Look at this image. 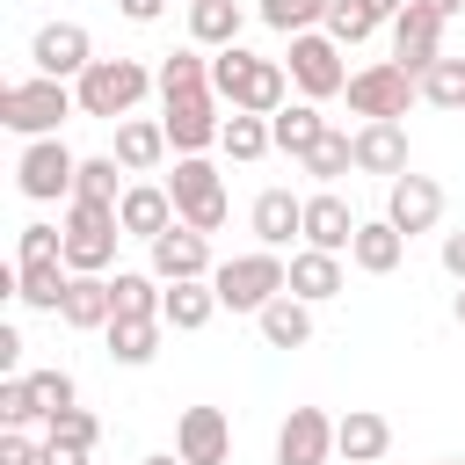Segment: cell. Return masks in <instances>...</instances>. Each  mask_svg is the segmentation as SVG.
Segmentation results:
<instances>
[{
	"label": "cell",
	"mask_w": 465,
	"mask_h": 465,
	"mask_svg": "<svg viewBox=\"0 0 465 465\" xmlns=\"http://www.w3.org/2000/svg\"><path fill=\"white\" fill-rule=\"evenodd\" d=\"M102 334H109V356H116L124 371H138V363H153V356H160L167 320H109Z\"/></svg>",
	"instance_id": "obj_30"
},
{
	"label": "cell",
	"mask_w": 465,
	"mask_h": 465,
	"mask_svg": "<svg viewBox=\"0 0 465 465\" xmlns=\"http://www.w3.org/2000/svg\"><path fill=\"white\" fill-rule=\"evenodd\" d=\"M371 29H378V15H363L356 0H334V7H327V36H334L341 51H356V44L371 36Z\"/></svg>",
	"instance_id": "obj_39"
},
{
	"label": "cell",
	"mask_w": 465,
	"mask_h": 465,
	"mask_svg": "<svg viewBox=\"0 0 465 465\" xmlns=\"http://www.w3.org/2000/svg\"><path fill=\"white\" fill-rule=\"evenodd\" d=\"M291 87L305 94V102H327V94H341L349 87V65H341V44L327 36V29H298L291 36Z\"/></svg>",
	"instance_id": "obj_7"
},
{
	"label": "cell",
	"mask_w": 465,
	"mask_h": 465,
	"mask_svg": "<svg viewBox=\"0 0 465 465\" xmlns=\"http://www.w3.org/2000/svg\"><path fill=\"white\" fill-rule=\"evenodd\" d=\"M36 465H87V450H73V443H58V436H44V458Z\"/></svg>",
	"instance_id": "obj_44"
},
{
	"label": "cell",
	"mask_w": 465,
	"mask_h": 465,
	"mask_svg": "<svg viewBox=\"0 0 465 465\" xmlns=\"http://www.w3.org/2000/svg\"><path fill=\"white\" fill-rule=\"evenodd\" d=\"M436 58H443V22H436L429 7H414V0H407V7L392 15V65H407V73L421 80Z\"/></svg>",
	"instance_id": "obj_14"
},
{
	"label": "cell",
	"mask_w": 465,
	"mask_h": 465,
	"mask_svg": "<svg viewBox=\"0 0 465 465\" xmlns=\"http://www.w3.org/2000/svg\"><path fill=\"white\" fill-rule=\"evenodd\" d=\"M341 254H327V247H305V254H291V298H305V305H327V298H341Z\"/></svg>",
	"instance_id": "obj_24"
},
{
	"label": "cell",
	"mask_w": 465,
	"mask_h": 465,
	"mask_svg": "<svg viewBox=\"0 0 465 465\" xmlns=\"http://www.w3.org/2000/svg\"><path fill=\"white\" fill-rule=\"evenodd\" d=\"M167 196H174V218L196 225V232H218L225 225V174L203 160V153H174V174H167Z\"/></svg>",
	"instance_id": "obj_6"
},
{
	"label": "cell",
	"mask_w": 465,
	"mask_h": 465,
	"mask_svg": "<svg viewBox=\"0 0 465 465\" xmlns=\"http://www.w3.org/2000/svg\"><path fill=\"white\" fill-rule=\"evenodd\" d=\"M218 145H225V160H262V153L276 145V131H269V116L232 109V116H225V131H218Z\"/></svg>",
	"instance_id": "obj_32"
},
{
	"label": "cell",
	"mask_w": 465,
	"mask_h": 465,
	"mask_svg": "<svg viewBox=\"0 0 465 465\" xmlns=\"http://www.w3.org/2000/svg\"><path fill=\"white\" fill-rule=\"evenodd\" d=\"M15 363H22V334H15V327H0V371H15Z\"/></svg>",
	"instance_id": "obj_47"
},
{
	"label": "cell",
	"mask_w": 465,
	"mask_h": 465,
	"mask_svg": "<svg viewBox=\"0 0 465 465\" xmlns=\"http://www.w3.org/2000/svg\"><path fill=\"white\" fill-rule=\"evenodd\" d=\"M247 225H254L262 247H291V240H305V196H291V189H262L254 211H247Z\"/></svg>",
	"instance_id": "obj_18"
},
{
	"label": "cell",
	"mask_w": 465,
	"mask_h": 465,
	"mask_svg": "<svg viewBox=\"0 0 465 465\" xmlns=\"http://www.w3.org/2000/svg\"><path fill=\"white\" fill-rule=\"evenodd\" d=\"M160 124L174 153H211L225 116H218V87H189V94H160Z\"/></svg>",
	"instance_id": "obj_10"
},
{
	"label": "cell",
	"mask_w": 465,
	"mask_h": 465,
	"mask_svg": "<svg viewBox=\"0 0 465 465\" xmlns=\"http://www.w3.org/2000/svg\"><path fill=\"white\" fill-rule=\"evenodd\" d=\"M29 58H36V73H51V80H80V73L94 65V36H87L80 22H44L36 44H29Z\"/></svg>",
	"instance_id": "obj_11"
},
{
	"label": "cell",
	"mask_w": 465,
	"mask_h": 465,
	"mask_svg": "<svg viewBox=\"0 0 465 465\" xmlns=\"http://www.w3.org/2000/svg\"><path fill=\"white\" fill-rule=\"evenodd\" d=\"M116 15H124V22H160L167 0H116Z\"/></svg>",
	"instance_id": "obj_45"
},
{
	"label": "cell",
	"mask_w": 465,
	"mask_h": 465,
	"mask_svg": "<svg viewBox=\"0 0 465 465\" xmlns=\"http://www.w3.org/2000/svg\"><path fill=\"white\" fill-rule=\"evenodd\" d=\"M211 283H218V305H225V312H262L269 298H283V291H291V262H283L276 247H254V254L218 262V269H211Z\"/></svg>",
	"instance_id": "obj_5"
},
{
	"label": "cell",
	"mask_w": 465,
	"mask_h": 465,
	"mask_svg": "<svg viewBox=\"0 0 465 465\" xmlns=\"http://www.w3.org/2000/svg\"><path fill=\"white\" fill-rule=\"evenodd\" d=\"M145 87H160V73H145L138 58H94V65L73 80L80 116H102V124H124V116L145 102Z\"/></svg>",
	"instance_id": "obj_2"
},
{
	"label": "cell",
	"mask_w": 465,
	"mask_h": 465,
	"mask_svg": "<svg viewBox=\"0 0 465 465\" xmlns=\"http://www.w3.org/2000/svg\"><path fill=\"white\" fill-rule=\"evenodd\" d=\"M356 167L363 174H407V131H400V116H378V124H363L356 131Z\"/></svg>",
	"instance_id": "obj_22"
},
{
	"label": "cell",
	"mask_w": 465,
	"mask_h": 465,
	"mask_svg": "<svg viewBox=\"0 0 465 465\" xmlns=\"http://www.w3.org/2000/svg\"><path fill=\"white\" fill-rule=\"evenodd\" d=\"M240 0H189V36L203 44V51H225V44H240Z\"/></svg>",
	"instance_id": "obj_31"
},
{
	"label": "cell",
	"mask_w": 465,
	"mask_h": 465,
	"mask_svg": "<svg viewBox=\"0 0 465 465\" xmlns=\"http://www.w3.org/2000/svg\"><path fill=\"white\" fill-rule=\"evenodd\" d=\"M443 269L465 283V232H443Z\"/></svg>",
	"instance_id": "obj_46"
},
{
	"label": "cell",
	"mask_w": 465,
	"mask_h": 465,
	"mask_svg": "<svg viewBox=\"0 0 465 465\" xmlns=\"http://www.w3.org/2000/svg\"><path fill=\"white\" fill-rule=\"evenodd\" d=\"M44 458V443H29L22 429H0V465H36Z\"/></svg>",
	"instance_id": "obj_43"
},
{
	"label": "cell",
	"mask_w": 465,
	"mask_h": 465,
	"mask_svg": "<svg viewBox=\"0 0 465 465\" xmlns=\"http://www.w3.org/2000/svg\"><path fill=\"white\" fill-rule=\"evenodd\" d=\"M349 262H356L363 276H392V269L407 262V232H400L392 218H363L356 240H349Z\"/></svg>",
	"instance_id": "obj_21"
},
{
	"label": "cell",
	"mask_w": 465,
	"mask_h": 465,
	"mask_svg": "<svg viewBox=\"0 0 465 465\" xmlns=\"http://www.w3.org/2000/svg\"><path fill=\"white\" fill-rule=\"evenodd\" d=\"M189 87H211V58H203V44L160 58V94H189Z\"/></svg>",
	"instance_id": "obj_34"
},
{
	"label": "cell",
	"mask_w": 465,
	"mask_h": 465,
	"mask_svg": "<svg viewBox=\"0 0 465 465\" xmlns=\"http://www.w3.org/2000/svg\"><path fill=\"white\" fill-rule=\"evenodd\" d=\"M211 87H218V102H225V109L276 116V109L291 102V65H283V58H254V51L225 44V51L211 58Z\"/></svg>",
	"instance_id": "obj_1"
},
{
	"label": "cell",
	"mask_w": 465,
	"mask_h": 465,
	"mask_svg": "<svg viewBox=\"0 0 465 465\" xmlns=\"http://www.w3.org/2000/svg\"><path fill=\"white\" fill-rule=\"evenodd\" d=\"M450 312H458V327H465V291H458V305H450Z\"/></svg>",
	"instance_id": "obj_51"
},
{
	"label": "cell",
	"mask_w": 465,
	"mask_h": 465,
	"mask_svg": "<svg viewBox=\"0 0 465 465\" xmlns=\"http://www.w3.org/2000/svg\"><path fill=\"white\" fill-rule=\"evenodd\" d=\"M269 131H276V153H291V160H305V153H312V145H320V138H327L334 124H327V116L312 109V102H283V109L269 116Z\"/></svg>",
	"instance_id": "obj_25"
},
{
	"label": "cell",
	"mask_w": 465,
	"mask_h": 465,
	"mask_svg": "<svg viewBox=\"0 0 465 465\" xmlns=\"http://www.w3.org/2000/svg\"><path fill=\"white\" fill-rule=\"evenodd\" d=\"M334 458V421L320 407H291L276 429V465H327Z\"/></svg>",
	"instance_id": "obj_16"
},
{
	"label": "cell",
	"mask_w": 465,
	"mask_h": 465,
	"mask_svg": "<svg viewBox=\"0 0 465 465\" xmlns=\"http://www.w3.org/2000/svg\"><path fill=\"white\" fill-rule=\"evenodd\" d=\"M218 262H211V232H196V225H167L160 240H153V276L160 283H189V276H211Z\"/></svg>",
	"instance_id": "obj_13"
},
{
	"label": "cell",
	"mask_w": 465,
	"mask_h": 465,
	"mask_svg": "<svg viewBox=\"0 0 465 465\" xmlns=\"http://www.w3.org/2000/svg\"><path fill=\"white\" fill-rule=\"evenodd\" d=\"M65 283H73L65 262H15V298L29 312H58L65 305Z\"/></svg>",
	"instance_id": "obj_26"
},
{
	"label": "cell",
	"mask_w": 465,
	"mask_h": 465,
	"mask_svg": "<svg viewBox=\"0 0 465 465\" xmlns=\"http://www.w3.org/2000/svg\"><path fill=\"white\" fill-rule=\"evenodd\" d=\"M58 320H65V327H109V320H116V291H109V276H73Z\"/></svg>",
	"instance_id": "obj_27"
},
{
	"label": "cell",
	"mask_w": 465,
	"mask_h": 465,
	"mask_svg": "<svg viewBox=\"0 0 465 465\" xmlns=\"http://www.w3.org/2000/svg\"><path fill=\"white\" fill-rule=\"evenodd\" d=\"M116 240H124L116 203L65 196V269H73V276H102V269L116 262Z\"/></svg>",
	"instance_id": "obj_4"
},
{
	"label": "cell",
	"mask_w": 465,
	"mask_h": 465,
	"mask_svg": "<svg viewBox=\"0 0 465 465\" xmlns=\"http://www.w3.org/2000/svg\"><path fill=\"white\" fill-rule=\"evenodd\" d=\"M29 421H44L36 385H29V378H7V385H0V429H29Z\"/></svg>",
	"instance_id": "obj_38"
},
{
	"label": "cell",
	"mask_w": 465,
	"mask_h": 465,
	"mask_svg": "<svg viewBox=\"0 0 465 465\" xmlns=\"http://www.w3.org/2000/svg\"><path fill=\"white\" fill-rule=\"evenodd\" d=\"M218 312V283L211 276H189V283H167V305H160V320L174 327V334H196L203 320Z\"/></svg>",
	"instance_id": "obj_28"
},
{
	"label": "cell",
	"mask_w": 465,
	"mask_h": 465,
	"mask_svg": "<svg viewBox=\"0 0 465 465\" xmlns=\"http://www.w3.org/2000/svg\"><path fill=\"white\" fill-rule=\"evenodd\" d=\"M356 7H363V15H378V22H392V15L407 7V0H356Z\"/></svg>",
	"instance_id": "obj_48"
},
{
	"label": "cell",
	"mask_w": 465,
	"mask_h": 465,
	"mask_svg": "<svg viewBox=\"0 0 465 465\" xmlns=\"http://www.w3.org/2000/svg\"><path fill=\"white\" fill-rule=\"evenodd\" d=\"M44 429H51L58 443H73V450H94V436H102V421H94L87 407H65V414H51Z\"/></svg>",
	"instance_id": "obj_41"
},
{
	"label": "cell",
	"mask_w": 465,
	"mask_h": 465,
	"mask_svg": "<svg viewBox=\"0 0 465 465\" xmlns=\"http://www.w3.org/2000/svg\"><path fill=\"white\" fill-rule=\"evenodd\" d=\"M436 465H465V458H436Z\"/></svg>",
	"instance_id": "obj_52"
},
{
	"label": "cell",
	"mask_w": 465,
	"mask_h": 465,
	"mask_svg": "<svg viewBox=\"0 0 465 465\" xmlns=\"http://www.w3.org/2000/svg\"><path fill=\"white\" fill-rule=\"evenodd\" d=\"M334 450H341V465H378V458L392 450V421L371 414V407H349V414L334 421Z\"/></svg>",
	"instance_id": "obj_20"
},
{
	"label": "cell",
	"mask_w": 465,
	"mask_h": 465,
	"mask_svg": "<svg viewBox=\"0 0 465 465\" xmlns=\"http://www.w3.org/2000/svg\"><path fill=\"white\" fill-rule=\"evenodd\" d=\"M421 102L429 109H465V58H436L421 73Z\"/></svg>",
	"instance_id": "obj_36"
},
{
	"label": "cell",
	"mask_w": 465,
	"mask_h": 465,
	"mask_svg": "<svg viewBox=\"0 0 465 465\" xmlns=\"http://www.w3.org/2000/svg\"><path fill=\"white\" fill-rule=\"evenodd\" d=\"M73 182H80V153H65V138H29V145H22V160H15V189H22L29 203H58V196H73Z\"/></svg>",
	"instance_id": "obj_8"
},
{
	"label": "cell",
	"mask_w": 465,
	"mask_h": 465,
	"mask_svg": "<svg viewBox=\"0 0 465 465\" xmlns=\"http://www.w3.org/2000/svg\"><path fill=\"white\" fill-rule=\"evenodd\" d=\"M327 7H334V0H262L254 15H262L269 29H283V36H298V29H320Z\"/></svg>",
	"instance_id": "obj_37"
},
{
	"label": "cell",
	"mask_w": 465,
	"mask_h": 465,
	"mask_svg": "<svg viewBox=\"0 0 465 465\" xmlns=\"http://www.w3.org/2000/svg\"><path fill=\"white\" fill-rule=\"evenodd\" d=\"M385 218H392L407 240H414V232H429V225L443 218V182H436V174H414V167H407V174H392V189H385Z\"/></svg>",
	"instance_id": "obj_12"
},
{
	"label": "cell",
	"mask_w": 465,
	"mask_h": 465,
	"mask_svg": "<svg viewBox=\"0 0 465 465\" xmlns=\"http://www.w3.org/2000/svg\"><path fill=\"white\" fill-rule=\"evenodd\" d=\"M254 320H262V341H269V349H305V341H312V305H305V298H291V291H283V298H269Z\"/></svg>",
	"instance_id": "obj_29"
},
{
	"label": "cell",
	"mask_w": 465,
	"mask_h": 465,
	"mask_svg": "<svg viewBox=\"0 0 465 465\" xmlns=\"http://www.w3.org/2000/svg\"><path fill=\"white\" fill-rule=\"evenodd\" d=\"M174 450H182L189 465H225V458H232V421H225V407H182Z\"/></svg>",
	"instance_id": "obj_15"
},
{
	"label": "cell",
	"mask_w": 465,
	"mask_h": 465,
	"mask_svg": "<svg viewBox=\"0 0 465 465\" xmlns=\"http://www.w3.org/2000/svg\"><path fill=\"white\" fill-rule=\"evenodd\" d=\"M116 218H124V232L131 240H160L167 225H174V196H167V182H131L124 189V203H116Z\"/></svg>",
	"instance_id": "obj_17"
},
{
	"label": "cell",
	"mask_w": 465,
	"mask_h": 465,
	"mask_svg": "<svg viewBox=\"0 0 465 465\" xmlns=\"http://www.w3.org/2000/svg\"><path fill=\"white\" fill-rule=\"evenodd\" d=\"M414 7H429L436 22H450V15H465V0H414Z\"/></svg>",
	"instance_id": "obj_49"
},
{
	"label": "cell",
	"mask_w": 465,
	"mask_h": 465,
	"mask_svg": "<svg viewBox=\"0 0 465 465\" xmlns=\"http://www.w3.org/2000/svg\"><path fill=\"white\" fill-rule=\"evenodd\" d=\"M349 109L363 116V124H378V116H407V102L421 94V80L407 73V65H392V58H378V65H363V73H349Z\"/></svg>",
	"instance_id": "obj_9"
},
{
	"label": "cell",
	"mask_w": 465,
	"mask_h": 465,
	"mask_svg": "<svg viewBox=\"0 0 465 465\" xmlns=\"http://www.w3.org/2000/svg\"><path fill=\"white\" fill-rule=\"evenodd\" d=\"M356 211L334 196V189H312L305 196V247H327V254H349V240H356Z\"/></svg>",
	"instance_id": "obj_19"
},
{
	"label": "cell",
	"mask_w": 465,
	"mask_h": 465,
	"mask_svg": "<svg viewBox=\"0 0 465 465\" xmlns=\"http://www.w3.org/2000/svg\"><path fill=\"white\" fill-rule=\"evenodd\" d=\"M22 262H65V225H22Z\"/></svg>",
	"instance_id": "obj_42"
},
{
	"label": "cell",
	"mask_w": 465,
	"mask_h": 465,
	"mask_svg": "<svg viewBox=\"0 0 465 465\" xmlns=\"http://www.w3.org/2000/svg\"><path fill=\"white\" fill-rule=\"evenodd\" d=\"M29 385H36V407H44V421H51V414H65V407H80V392H73V371H29Z\"/></svg>",
	"instance_id": "obj_40"
},
{
	"label": "cell",
	"mask_w": 465,
	"mask_h": 465,
	"mask_svg": "<svg viewBox=\"0 0 465 465\" xmlns=\"http://www.w3.org/2000/svg\"><path fill=\"white\" fill-rule=\"evenodd\" d=\"M138 465H189L182 450H153V458H138Z\"/></svg>",
	"instance_id": "obj_50"
},
{
	"label": "cell",
	"mask_w": 465,
	"mask_h": 465,
	"mask_svg": "<svg viewBox=\"0 0 465 465\" xmlns=\"http://www.w3.org/2000/svg\"><path fill=\"white\" fill-rule=\"evenodd\" d=\"M80 109V94L51 73H29V80H7L0 87V124L22 131V138H58V124Z\"/></svg>",
	"instance_id": "obj_3"
},
{
	"label": "cell",
	"mask_w": 465,
	"mask_h": 465,
	"mask_svg": "<svg viewBox=\"0 0 465 465\" xmlns=\"http://www.w3.org/2000/svg\"><path fill=\"white\" fill-rule=\"evenodd\" d=\"M116 174H131L116 153H94V160H80V182H73V196H94V203H124V182Z\"/></svg>",
	"instance_id": "obj_35"
},
{
	"label": "cell",
	"mask_w": 465,
	"mask_h": 465,
	"mask_svg": "<svg viewBox=\"0 0 465 465\" xmlns=\"http://www.w3.org/2000/svg\"><path fill=\"white\" fill-rule=\"evenodd\" d=\"M167 153H174V145H167V124H160V116H124V124H116V160H124L131 174H153Z\"/></svg>",
	"instance_id": "obj_23"
},
{
	"label": "cell",
	"mask_w": 465,
	"mask_h": 465,
	"mask_svg": "<svg viewBox=\"0 0 465 465\" xmlns=\"http://www.w3.org/2000/svg\"><path fill=\"white\" fill-rule=\"evenodd\" d=\"M298 167H305V174H312L320 189H334V182H341V174L356 167V138H349V131H327V138H320V145H312V153H305Z\"/></svg>",
	"instance_id": "obj_33"
}]
</instances>
